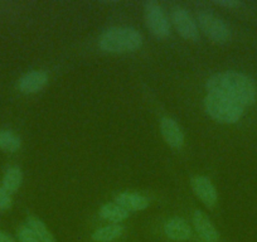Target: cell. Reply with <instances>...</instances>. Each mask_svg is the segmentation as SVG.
Returning a JSON list of instances; mask_svg holds the SVG:
<instances>
[{
	"mask_svg": "<svg viewBox=\"0 0 257 242\" xmlns=\"http://www.w3.org/2000/svg\"><path fill=\"white\" fill-rule=\"evenodd\" d=\"M206 87L208 93H218L234 101L242 107H247L256 102L257 90L254 82L239 72H219L207 80Z\"/></svg>",
	"mask_w": 257,
	"mask_h": 242,
	"instance_id": "1",
	"label": "cell"
},
{
	"mask_svg": "<svg viewBox=\"0 0 257 242\" xmlns=\"http://www.w3.org/2000/svg\"><path fill=\"white\" fill-rule=\"evenodd\" d=\"M143 36L130 27H112L101 34L98 44L107 53H130L142 48Z\"/></svg>",
	"mask_w": 257,
	"mask_h": 242,
	"instance_id": "2",
	"label": "cell"
},
{
	"mask_svg": "<svg viewBox=\"0 0 257 242\" xmlns=\"http://www.w3.org/2000/svg\"><path fill=\"white\" fill-rule=\"evenodd\" d=\"M204 107L212 118L222 124H236L242 118L244 110V107L234 101L211 92L204 98Z\"/></svg>",
	"mask_w": 257,
	"mask_h": 242,
	"instance_id": "3",
	"label": "cell"
},
{
	"mask_svg": "<svg viewBox=\"0 0 257 242\" xmlns=\"http://www.w3.org/2000/svg\"><path fill=\"white\" fill-rule=\"evenodd\" d=\"M198 24L201 31L214 43L223 44L231 39V31L228 26L214 14L201 12L198 14Z\"/></svg>",
	"mask_w": 257,
	"mask_h": 242,
	"instance_id": "4",
	"label": "cell"
},
{
	"mask_svg": "<svg viewBox=\"0 0 257 242\" xmlns=\"http://www.w3.org/2000/svg\"><path fill=\"white\" fill-rule=\"evenodd\" d=\"M145 24L158 38H167L170 34V23L167 14L157 2H147L144 6Z\"/></svg>",
	"mask_w": 257,
	"mask_h": 242,
	"instance_id": "5",
	"label": "cell"
},
{
	"mask_svg": "<svg viewBox=\"0 0 257 242\" xmlns=\"http://www.w3.org/2000/svg\"><path fill=\"white\" fill-rule=\"evenodd\" d=\"M172 22L178 33L187 41L197 42L199 38V28L196 21L185 9L175 8L172 12Z\"/></svg>",
	"mask_w": 257,
	"mask_h": 242,
	"instance_id": "6",
	"label": "cell"
},
{
	"mask_svg": "<svg viewBox=\"0 0 257 242\" xmlns=\"http://www.w3.org/2000/svg\"><path fill=\"white\" fill-rule=\"evenodd\" d=\"M190 187L197 198L201 199L207 207L212 208L216 206L218 201V194H217L216 187L209 178L204 175H196L190 179Z\"/></svg>",
	"mask_w": 257,
	"mask_h": 242,
	"instance_id": "7",
	"label": "cell"
},
{
	"mask_svg": "<svg viewBox=\"0 0 257 242\" xmlns=\"http://www.w3.org/2000/svg\"><path fill=\"white\" fill-rule=\"evenodd\" d=\"M48 83V75L44 71H29L18 80L17 87L22 93L32 95L43 90Z\"/></svg>",
	"mask_w": 257,
	"mask_h": 242,
	"instance_id": "8",
	"label": "cell"
},
{
	"mask_svg": "<svg viewBox=\"0 0 257 242\" xmlns=\"http://www.w3.org/2000/svg\"><path fill=\"white\" fill-rule=\"evenodd\" d=\"M160 133L164 142L169 147L180 149L184 145V133L174 118L168 116L163 117L160 121Z\"/></svg>",
	"mask_w": 257,
	"mask_h": 242,
	"instance_id": "9",
	"label": "cell"
},
{
	"mask_svg": "<svg viewBox=\"0 0 257 242\" xmlns=\"http://www.w3.org/2000/svg\"><path fill=\"white\" fill-rule=\"evenodd\" d=\"M193 226L196 228V232L198 233V236H201V238L204 242H217L219 239V233L217 231V228L214 227V224L212 223V221L209 219V217L207 216L204 212L197 209L194 213H193Z\"/></svg>",
	"mask_w": 257,
	"mask_h": 242,
	"instance_id": "10",
	"label": "cell"
},
{
	"mask_svg": "<svg viewBox=\"0 0 257 242\" xmlns=\"http://www.w3.org/2000/svg\"><path fill=\"white\" fill-rule=\"evenodd\" d=\"M164 232L168 238L178 242L188 241L193 233L189 223L179 217H173V218L168 219L164 224Z\"/></svg>",
	"mask_w": 257,
	"mask_h": 242,
	"instance_id": "11",
	"label": "cell"
},
{
	"mask_svg": "<svg viewBox=\"0 0 257 242\" xmlns=\"http://www.w3.org/2000/svg\"><path fill=\"white\" fill-rule=\"evenodd\" d=\"M115 203L130 213V212H140L147 209L149 207V199L143 194L134 193V192H122L115 197Z\"/></svg>",
	"mask_w": 257,
	"mask_h": 242,
	"instance_id": "12",
	"label": "cell"
},
{
	"mask_svg": "<svg viewBox=\"0 0 257 242\" xmlns=\"http://www.w3.org/2000/svg\"><path fill=\"white\" fill-rule=\"evenodd\" d=\"M123 231H125V228H123L122 224L111 223L95 229L91 234V238L95 242H112L120 238Z\"/></svg>",
	"mask_w": 257,
	"mask_h": 242,
	"instance_id": "13",
	"label": "cell"
},
{
	"mask_svg": "<svg viewBox=\"0 0 257 242\" xmlns=\"http://www.w3.org/2000/svg\"><path fill=\"white\" fill-rule=\"evenodd\" d=\"M98 214L102 219L112 222V223H120L128 217V212L125 211L122 207H120L115 202H108V203L103 204L100 208Z\"/></svg>",
	"mask_w": 257,
	"mask_h": 242,
	"instance_id": "14",
	"label": "cell"
},
{
	"mask_svg": "<svg viewBox=\"0 0 257 242\" xmlns=\"http://www.w3.org/2000/svg\"><path fill=\"white\" fill-rule=\"evenodd\" d=\"M23 182V173L21 168L11 167L7 169L6 174L3 177V188L7 189L9 193H16L22 186Z\"/></svg>",
	"mask_w": 257,
	"mask_h": 242,
	"instance_id": "15",
	"label": "cell"
},
{
	"mask_svg": "<svg viewBox=\"0 0 257 242\" xmlns=\"http://www.w3.org/2000/svg\"><path fill=\"white\" fill-rule=\"evenodd\" d=\"M27 226L31 227V229L36 233V236L38 237V239L41 242H56V238H54V236L52 234V232L49 231L48 227H47L46 224H44V222L41 221L38 217H27Z\"/></svg>",
	"mask_w": 257,
	"mask_h": 242,
	"instance_id": "16",
	"label": "cell"
},
{
	"mask_svg": "<svg viewBox=\"0 0 257 242\" xmlns=\"http://www.w3.org/2000/svg\"><path fill=\"white\" fill-rule=\"evenodd\" d=\"M22 148V140L16 133L11 130H0V150L7 153H16Z\"/></svg>",
	"mask_w": 257,
	"mask_h": 242,
	"instance_id": "17",
	"label": "cell"
},
{
	"mask_svg": "<svg viewBox=\"0 0 257 242\" xmlns=\"http://www.w3.org/2000/svg\"><path fill=\"white\" fill-rule=\"evenodd\" d=\"M17 237H18L19 242H41L36 233L32 231L31 227L27 224H23L17 229Z\"/></svg>",
	"mask_w": 257,
	"mask_h": 242,
	"instance_id": "18",
	"label": "cell"
},
{
	"mask_svg": "<svg viewBox=\"0 0 257 242\" xmlns=\"http://www.w3.org/2000/svg\"><path fill=\"white\" fill-rule=\"evenodd\" d=\"M13 206V198L12 193H9L7 189L0 187V211H8Z\"/></svg>",
	"mask_w": 257,
	"mask_h": 242,
	"instance_id": "19",
	"label": "cell"
},
{
	"mask_svg": "<svg viewBox=\"0 0 257 242\" xmlns=\"http://www.w3.org/2000/svg\"><path fill=\"white\" fill-rule=\"evenodd\" d=\"M217 6H221V7H226V8H237V7L241 6L239 2L237 0H218L216 2Z\"/></svg>",
	"mask_w": 257,
	"mask_h": 242,
	"instance_id": "20",
	"label": "cell"
},
{
	"mask_svg": "<svg viewBox=\"0 0 257 242\" xmlns=\"http://www.w3.org/2000/svg\"><path fill=\"white\" fill-rule=\"evenodd\" d=\"M0 242H17L11 234H8L7 232L0 231Z\"/></svg>",
	"mask_w": 257,
	"mask_h": 242,
	"instance_id": "21",
	"label": "cell"
},
{
	"mask_svg": "<svg viewBox=\"0 0 257 242\" xmlns=\"http://www.w3.org/2000/svg\"><path fill=\"white\" fill-rule=\"evenodd\" d=\"M203 242H204V241H203Z\"/></svg>",
	"mask_w": 257,
	"mask_h": 242,
	"instance_id": "22",
	"label": "cell"
}]
</instances>
